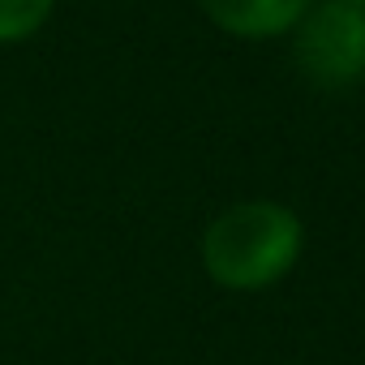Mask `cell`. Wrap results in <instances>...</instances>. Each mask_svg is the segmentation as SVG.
Instances as JSON below:
<instances>
[{"label":"cell","mask_w":365,"mask_h":365,"mask_svg":"<svg viewBox=\"0 0 365 365\" xmlns=\"http://www.w3.org/2000/svg\"><path fill=\"white\" fill-rule=\"evenodd\" d=\"M305 245L301 220L279 202H237L202 232V267L228 292H262L279 284Z\"/></svg>","instance_id":"obj_1"},{"label":"cell","mask_w":365,"mask_h":365,"mask_svg":"<svg viewBox=\"0 0 365 365\" xmlns=\"http://www.w3.org/2000/svg\"><path fill=\"white\" fill-rule=\"evenodd\" d=\"M292 56L301 73L318 86H348L365 73V9L352 0L309 5L292 26Z\"/></svg>","instance_id":"obj_2"},{"label":"cell","mask_w":365,"mask_h":365,"mask_svg":"<svg viewBox=\"0 0 365 365\" xmlns=\"http://www.w3.org/2000/svg\"><path fill=\"white\" fill-rule=\"evenodd\" d=\"M207 18L241 39H267L279 31H292L314 0H198Z\"/></svg>","instance_id":"obj_3"},{"label":"cell","mask_w":365,"mask_h":365,"mask_svg":"<svg viewBox=\"0 0 365 365\" xmlns=\"http://www.w3.org/2000/svg\"><path fill=\"white\" fill-rule=\"evenodd\" d=\"M52 14V0H0V43L35 35Z\"/></svg>","instance_id":"obj_4"},{"label":"cell","mask_w":365,"mask_h":365,"mask_svg":"<svg viewBox=\"0 0 365 365\" xmlns=\"http://www.w3.org/2000/svg\"><path fill=\"white\" fill-rule=\"evenodd\" d=\"M352 5H361V9H365V0H352Z\"/></svg>","instance_id":"obj_5"}]
</instances>
